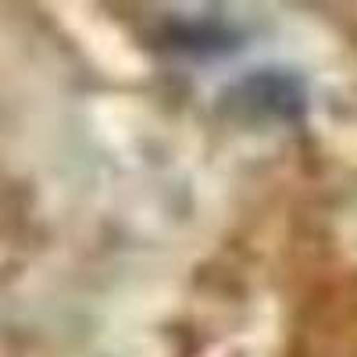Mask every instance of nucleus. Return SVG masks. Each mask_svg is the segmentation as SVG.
<instances>
[]
</instances>
